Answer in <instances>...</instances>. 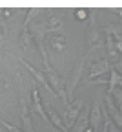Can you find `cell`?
Returning a JSON list of instances; mask_svg holds the SVG:
<instances>
[{"label":"cell","mask_w":122,"mask_h":132,"mask_svg":"<svg viewBox=\"0 0 122 132\" xmlns=\"http://www.w3.org/2000/svg\"><path fill=\"white\" fill-rule=\"evenodd\" d=\"M51 44H53V48H57V50H64L66 48V37L62 33H55V35L51 37Z\"/></svg>","instance_id":"8fae6325"},{"label":"cell","mask_w":122,"mask_h":132,"mask_svg":"<svg viewBox=\"0 0 122 132\" xmlns=\"http://www.w3.org/2000/svg\"><path fill=\"white\" fill-rule=\"evenodd\" d=\"M120 79H122V73L113 66V68L109 70V79H108V95L113 94V90L117 88V85H118V81H120Z\"/></svg>","instance_id":"9c48e42d"},{"label":"cell","mask_w":122,"mask_h":132,"mask_svg":"<svg viewBox=\"0 0 122 132\" xmlns=\"http://www.w3.org/2000/svg\"><path fill=\"white\" fill-rule=\"evenodd\" d=\"M102 28H93L91 29V33H89V46H91V50H89V53H93L95 50H100L102 46H104V42H102Z\"/></svg>","instance_id":"8992f818"},{"label":"cell","mask_w":122,"mask_h":132,"mask_svg":"<svg viewBox=\"0 0 122 132\" xmlns=\"http://www.w3.org/2000/svg\"><path fill=\"white\" fill-rule=\"evenodd\" d=\"M46 79H47V82H49V86H51V92H55L62 101L67 105V97H66V86H64V79H62V75L58 73V72H55L53 68L51 70H47V73H46Z\"/></svg>","instance_id":"3957f363"},{"label":"cell","mask_w":122,"mask_h":132,"mask_svg":"<svg viewBox=\"0 0 122 132\" xmlns=\"http://www.w3.org/2000/svg\"><path fill=\"white\" fill-rule=\"evenodd\" d=\"M77 19H78V20L88 19V11H86V9H77Z\"/></svg>","instance_id":"5bb4252c"},{"label":"cell","mask_w":122,"mask_h":132,"mask_svg":"<svg viewBox=\"0 0 122 132\" xmlns=\"http://www.w3.org/2000/svg\"><path fill=\"white\" fill-rule=\"evenodd\" d=\"M111 97L115 99V106H117V110L122 114V88H115L113 94H111Z\"/></svg>","instance_id":"7c38bea8"},{"label":"cell","mask_w":122,"mask_h":132,"mask_svg":"<svg viewBox=\"0 0 122 132\" xmlns=\"http://www.w3.org/2000/svg\"><path fill=\"white\" fill-rule=\"evenodd\" d=\"M93 53H86L80 61H78V64H77V68H75V72L71 73V79L67 81V90H66V97H67V105H69V101L73 99V92H75V88H77V85L80 82V77H82V72H84V64H86V61H88L89 57H91Z\"/></svg>","instance_id":"6da1fadb"},{"label":"cell","mask_w":122,"mask_h":132,"mask_svg":"<svg viewBox=\"0 0 122 132\" xmlns=\"http://www.w3.org/2000/svg\"><path fill=\"white\" fill-rule=\"evenodd\" d=\"M84 103H86V99H77L75 103L67 105L66 114H64V118H62L64 127H66V130H67V132H69V128H73L75 121L78 119V116H80V112H82V108H84Z\"/></svg>","instance_id":"7a4b0ae2"},{"label":"cell","mask_w":122,"mask_h":132,"mask_svg":"<svg viewBox=\"0 0 122 132\" xmlns=\"http://www.w3.org/2000/svg\"><path fill=\"white\" fill-rule=\"evenodd\" d=\"M115 64H111L108 59H100V61H97V62H93L91 64V68H89V79H100V75H104V73H109V70L113 68Z\"/></svg>","instance_id":"5b68a950"},{"label":"cell","mask_w":122,"mask_h":132,"mask_svg":"<svg viewBox=\"0 0 122 132\" xmlns=\"http://www.w3.org/2000/svg\"><path fill=\"white\" fill-rule=\"evenodd\" d=\"M120 66H122V55H120V59H118V62H117V66H115V68L118 70V68H120Z\"/></svg>","instance_id":"9a60e30c"},{"label":"cell","mask_w":122,"mask_h":132,"mask_svg":"<svg viewBox=\"0 0 122 132\" xmlns=\"http://www.w3.org/2000/svg\"><path fill=\"white\" fill-rule=\"evenodd\" d=\"M89 125L93 130L100 128V125H102V97H98V95L95 97V103L89 110Z\"/></svg>","instance_id":"277c9868"},{"label":"cell","mask_w":122,"mask_h":132,"mask_svg":"<svg viewBox=\"0 0 122 132\" xmlns=\"http://www.w3.org/2000/svg\"><path fill=\"white\" fill-rule=\"evenodd\" d=\"M46 116H47V121H51V123H53L57 128H60L62 132H67V130H66V127H64L62 118H60V116H58L53 108H51V106H47V108H46Z\"/></svg>","instance_id":"ba28073f"},{"label":"cell","mask_w":122,"mask_h":132,"mask_svg":"<svg viewBox=\"0 0 122 132\" xmlns=\"http://www.w3.org/2000/svg\"><path fill=\"white\" fill-rule=\"evenodd\" d=\"M0 127H4L7 132H24L22 128H18V127H15V125H9L7 121H0Z\"/></svg>","instance_id":"4fadbf2b"},{"label":"cell","mask_w":122,"mask_h":132,"mask_svg":"<svg viewBox=\"0 0 122 132\" xmlns=\"http://www.w3.org/2000/svg\"><path fill=\"white\" fill-rule=\"evenodd\" d=\"M20 119H22V130L24 132H35V127L31 123V112H29V106L26 101H22V112H20Z\"/></svg>","instance_id":"52a82bcc"},{"label":"cell","mask_w":122,"mask_h":132,"mask_svg":"<svg viewBox=\"0 0 122 132\" xmlns=\"http://www.w3.org/2000/svg\"><path fill=\"white\" fill-rule=\"evenodd\" d=\"M24 64H26V68L35 75V79H38V81L42 82V86H44L46 90H49V92H51V86H49V82H47V79H46V73H42L40 70H37L35 66H31V64H29V62H26V61H24Z\"/></svg>","instance_id":"30bf717a"}]
</instances>
